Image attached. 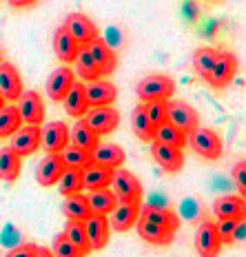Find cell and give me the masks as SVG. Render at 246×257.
Segmentation results:
<instances>
[{
  "instance_id": "cell-1",
  "label": "cell",
  "mask_w": 246,
  "mask_h": 257,
  "mask_svg": "<svg viewBox=\"0 0 246 257\" xmlns=\"http://www.w3.org/2000/svg\"><path fill=\"white\" fill-rule=\"evenodd\" d=\"M175 93V80L167 73H149L136 84V95L140 102L151 100H171Z\"/></svg>"
},
{
  "instance_id": "cell-2",
  "label": "cell",
  "mask_w": 246,
  "mask_h": 257,
  "mask_svg": "<svg viewBox=\"0 0 246 257\" xmlns=\"http://www.w3.org/2000/svg\"><path fill=\"white\" fill-rule=\"evenodd\" d=\"M109 189L115 195V202H142V184L129 169H113Z\"/></svg>"
},
{
  "instance_id": "cell-3",
  "label": "cell",
  "mask_w": 246,
  "mask_h": 257,
  "mask_svg": "<svg viewBox=\"0 0 246 257\" xmlns=\"http://www.w3.org/2000/svg\"><path fill=\"white\" fill-rule=\"evenodd\" d=\"M186 142L191 149L204 160H217L222 155V138L217 136L213 128L206 126H195L191 133H186Z\"/></svg>"
},
{
  "instance_id": "cell-4",
  "label": "cell",
  "mask_w": 246,
  "mask_h": 257,
  "mask_svg": "<svg viewBox=\"0 0 246 257\" xmlns=\"http://www.w3.org/2000/svg\"><path fill=\"white\" fill-rule=\"evenodd\" d=\"M237 56L231 51H217L215 60H213L211 69H208L206 73V82L211 84L213 89H224L228 82L235 78V73H237Z\"/></svg>"
},
{
  "instance_id": "cell-5",
  "label": "cell",
  "mask_w": 246,
  "mask_h": 257,
  "mask_svg": "<svg viewBox=\"0 0 246 257\" xmlns=\"http://www.w3.org/2000/svg\"><path fill=\"white\" fill-rule=\"evenodd\" d=\"M82 120L98 133L100 138L102 136H109L113 133L117 124H120V111L111 104H104V106H89L87 113L82 115Z\"/></svg>"
},
{
  "instance_id": "cell-6",
  "label": "cell",
  "mask_w": 246,
  "mask_h": 257,
  "mask_svg": "<svg viewBox=\"0 0 246 257\" xmlns=\"http://www.w3.org/2000/svg\"><path fill=\"white\" fill-rule=\"evenodd\" d=\"M167 120L173 126H178L182 133H191L195 126H200L197 111L184 100H169L167 102Z\"/></svg>"
},
{
  "instance_id": "cell-7",
  "label": "cell",
  "mask_w": 246,
  "mask_h": 257,
  "mask_svg": "<svg viewBox=\"0 0 246 257\" xmlns=\"http://www.w3.org/2000/svg\"><path fill=\"white\" fill-rule=\"evenodd\" d=\"M18 113L23 117L25 124H42L45 122V102H42V95L38 91L29 89V91H23L18 95Z\"/></svg>"
},
{
  "instance_id": "cell-8",
  "label": "cell",
  "mask_w": 246,
  "mask_h": 257,
  "mask_svg": "<svg viewBox=\"0 0 246 257\" xmlns=\"http://www.w3.org/2000/svg\"><path fill=\"white\" fill-rule=\"evenodd\" d=\"M9 138H12L9 147L20 158H29V155H34L40 149V126L38 124H25V126L16 128Z\"/></svg>"
},
{
  "instance_id": "cell-9",
  "label": "cell",
  "mask_w": 246,
  "mask_h": 257,
  "mask_svg": "<svg viewBox=\"0 0 246 257\" xmlns=\"http://www.w3.org/2000/svg\"><path fill=\"white\" fill-rule=\"evenodd\" d=\"M140 202H115L113 211L106 215L109 219V226L115 233H125L131 226H136L138 217H140Z\"/></svg>"
},
{
  "instance_id": "cell-10",
  "label": "cell",
  "mask_w": 246,
  "mask_h": 257,
  "mask_svg": "<svg viewBox=\"0 0 246 257\" xmlns=\"http://www.w3.org/2000/svg\"><path fill=\"white\" fill-rule=\"evenodd\" d=\"M222 248V239L215 231V222L204 219L195 231V250L200 257H217Z\"/></svg>"
},
{
  "instance_id": "cell-11",
  "label": "cell",
  "mask_w": 246,
  "mask_h": 257,
  "mask_svg": "<svg viewBox=\"0 0 246 257\" xmlns=\"http://www.w3.org/2000/svg\"><path fill=\"white\" fill-rule=\"evenodd\" d=\"M40 144L47 153H60L69 144V126L62 120L47 122L40 126Z\"/></svg>"
},
{
  "instance_id": "cell-12",
  "label": "cell",
  "mask_w": 246,
  "mask_h": 257,
  "mask_svg": "<svg viewBox=\"0 0 246 257\" xmlns=\"http://www.w3.org/2000/svg\"><path fill=\"white\" fill-rule=\"evenodd\" d=\"M62 27H65L69 34L73 36V40H76L80 47H84L87 42H91L93 38H98V36H100V34H98V27H95L93 20H91L89 16L80 14V12L69 14Z\"/></svg>"
},
{
  "instance_id": "cell-13",
  "label": "cell",
  "mask_w": 246,
  "mask_h": 257,
  "mask_svg": "<svg viewBox=\"0 0 246 257\" xmlns=\"http://www.w3.org/2000/svg\"><path fill=\"white\" fill-rule=\"evenodd\" d=\"M151 155L158 162V167H162L167 173H178L184 167V153L180 147H173V144L151 140Z\"/></svg>"
},
{
  "instance_id": "cell-14",
  "label": "cell",
  "mask_w": 246,
  "mask_h": 257,
  "mask_svg": "<svg viewBox=\"0 0 246 257\" xmlns=\"http://www.w3.org/2000/svg\"><path fill=\"white\" fill-rule=\"evenodd\" d=\"M76 82V73H73L71 67H58L53 69L47 78V84H45V91L49 95V100L53 102H62V98L67 95V91L71 89V84Z\"/></svg>"
},
{
  "instance_id": "cell-15",
  "label": "cell",
  "mask_w": 246,
  "mask_h": 257,
  "mask_svg": "<svg viewBox=\"0 0 246 257\" xmlns=\"http://www.w3.org/2000/svg\"><path fill=\"white\" fill-rule=\"evenodd\" d=\"M84 47H87V51L91 53L93 62L98 64V69H100V73H102V76H111V73L115 71L117 56H115V51L111 49V45L106 40H102L98 36V38H93L91 42H87Z\"/></svg>"
},
{
  "instance_id": "cell-16",
  "label": "cell",
  "mask_w": 246,
  "mask_h": 257,
  "mask_svg": "<svg viewBox=\"0 0 246 257\" xmlns=\"http://www.w3.org/2000/svg\"><path fill=\"white\" fill-rule=\"evenodd\" d=\"M82 222H84V233H87L91 250L104 248L106 242H109V235H111V226H109L106 215H95V213H91Z\"/></svg>"
},
{
  "instance_id": "cell-17",
  "label": "cell",
  "mask_w": 246,
  "mask_h": 257,
  "mask_svg": "<svg viewBox=\"0 0 246 257\" xmlns=\"http://www.w3.org/2000/svg\"><path fill=\"white\" fill-rule=\"evenodd\" d=\"M84 93H87L89 106H104V104H113L117 98V87L109 80H89L84 82Z\"/></svg>"
},
{
  "instance_id": "cell-18",
  "label": "cell",
  "mask_w": 246,
  "mask_h": 257,
  "mask_svg": "<svg viewBox=\"0 0 246 257\" xmlns=\"http://www.w3.org/2000/svg\"><path fill=\"white\" fill-rule=\"evenodd\" d=\"M62 171H65V162H62L60 153H47L38 162L36 182H38L40 186H53L58 182V178H60Z\"/></svg>"
},
{
  "instance_id": "cell-19",
  "label": "cell",
  "mask_w": 246,
  "mask_h": 257,
  "mask_svg": "<svg viewBox=\"0 0 246 257\" xmlns=\"http://www.w3.org/2000/svg\"><path fill=\"white\" fill-rule=\"evenodd\" d=\"M23 78L20 71L12 62H0V93L5 100H18V95L23 93Z\"/></svg>"
},
{
  "instance_id": "cell-20",
  "label": "cell",
  "mask_w": 246,
  "mask_h": 257,
  "mask_svg": "<svg viewBox=\"0 0 246 257\" xmlns=\"http://www.w3.org/2000/svg\"><path fill=\"white\" fill-rule=\"evenodd\" d=\"M136 226H138V235L147 244H153V246H169L175 237V231H169V228L160 226L156 222H149V219H142V217H138Z\"/></svg>"
},
{
  "instance_id": "cell-21",
  "label": "cell",
  "mask_w": 246,
  "mask_h": 257,
  "mask_svg": "<svg viewBox=\"0 0 246 257\" xmlns=\"http://www.w3.org/2000/svg\"><path fill=\"white\" fill-rule=\"evenodd\" d=\"M69 144H73V147L84 149V151L91 153L100 144V136L82 120V117H78L76 124L69 128Z\"/></svg>"
},
{
  "instance_id": "cell-22",
  "label": "cell",
  "mask_w": 246,
  "mask_h": 257,
  "mask_svg": "<svg viewBox=\"0 0 246 257\" xmlns=\"http://www.w3.org/2000/svg\"><path fill=\"white\" fill-rule=\"evenodd\" d=\"M213 213L217 219L231 217V219H244L246 215V204L244 195H222L213 202Z\"/></svg>"
},
{
  "instance_id": "cell-23",
  "label": "cell",
  "mask_w": 246,
  "mask_h": 257,
  "mask_svg": "<svg viewBox=\"0 0 246 257\" xmlns=\"http://www.w3.org/2000/svg\"><path fill=\"white\" fill-rule=\"evenodd\" d=\"M78 49H80V45L73 40V36L69 34L65 27H58L56 34H53V53L58 56V60L65 64H71L78 56Z\"/></svg>"
},
{
  "instance_id": "cell-24",
  "label": "cell",
  "mask_w": 246,
  "mask_h": 257,
  "mask_svg": "<svg viewBox=\"0 0 246 257\" xmlns=\"http://www.w3.org/2000/svg\"><path fill=\"white\" fill-rule=\"evenodd\" d=\"M140 217L149 219V222H156V224H160V226L169 228V231H178V226H180L178 213H173L169 206H162V204L140 206Z\"/></svg>"
},
{
  "instance_id": "cell-25",
  "label": "cell",
  "mask_w": 246,
  "mask_h": 257,
  "mask_svg": "<svg viewBox=\"0 0 246 257\" xmlns=\"http://www.w3.org/2000/svg\"><path fill=\"white\" fill-rule=\"evenodd\" d=\"M62 104H65V111L67 115L71 117H82L84 113H87L89 109V100H87V93H84V82H73L71 89L67 91V95L62 98Z\"/></svg>"
},
{
  "instance_id": "cell-26",
  "label": "cell",
  "mask_w": 246,
  "mask_h": 257,
  "mask_svg": "<svg viewBox=\"0 0 246 257\" xmlns=\"http://www.w3.org/2000/svg\"><path fill=\"white\" fill-rule=\"evenodd\" d=\"M91 158H93L95 164H102L106 169H117L125 164L127 155L120 144H98V147L91 151Z\"/></svg>"
},
{
  "instance_id": "cell-27",
  "label": "cell",
  "mask_w": 246,
  "mask_h": 257,
  "mask_svg": "<svg viewBox=\"0 0 246 257\" xmlns=\"http://www.w3.org/2000/svg\"><path fill=\"white\" fill-rule=\"evenodd\" d=\"M23 167V158L14 151L12 147L0 149V180L3 182H16Z\"/></svg>"
},
{
  "instance_id": "cell-28",
  "label": "cell",
  "mask_w": 246,
  "mask_h": 257,
  "mask_svg": "<svg viewBox=\"0 0 246 257\" xmlns=\"http://www.w3.org/2000/svg\"><path fill=\"white\" fill-rule=\"evenodd\" d=\"M111 173H113V169H106V167H102V164L91 162L89 167L82 169V184H84V189L93 191V189H104V186H109Z\"/></svg>"
},
{
  "instance_id": "cell-29",
  "label": "cell",
  "mask_w": 246,
  "mask_h": 257,
  "mask_svg": "<svg viewBox=\"0 0 246 257\" xmlns=\"http://www.w3.org/2000/svg\"><path fill=\"white\" fill-rule=\"evenodd\" d=\"M87 202H89L91 213H95V215H109L115 206V195L111 193L109 186H104V189H93V191H89Z\"/></svg>"
},
{
  "instance_id": "cell-30",
  "label": "cell",
  "mask_w": 246,
  "mask_h": 257,
  "mask_svg": "<svg viewBox=\"0 0 246 257\" xmlns=\"http://www.w3.org/2000/svg\"><path fill=\"white\" fill-rule=\"evenodd\" d=\"M62 215H65L67 219H87L91 215L87 195H82V193L65 195V202H62Z\"/></svg>"
},
{
  "instance_id": "cell-31",
  "label": "cell",
  "mask_w": 246,
  "mask_h": 257,
  "mask_svg": "<svg viewBox=\"0 0 246 257\" xmlns=\"http://www.w3.org/2000/svg\"><path fill=\"white\" fill-rule=\"evenodd\" d=\"M131 126H133V133H136L138 138H140L142 142H151L153 136H156V126L151 124V120H149L147 111H144V104L140 102L133 109V115H131Z\"/></svg>"
},
{
  "instance_id": "cell-32",
  "label": "cell",
  "mask_w": 246,
  "mask_h": 257,
  "mask_svg": "<svg viewBox=\"0 0 246 257\" xmlns=\"http://www.w3.org/2000/svg\"><path fill=\"white\" fill-rule=\"evenodd\" d=\"M73 64H76V71H73V73H78L84 82L102 78V73H100L98 64L93 62L91 53L87 51V47H80V49H78V56H76V60H73Z\"/></svg>"
},
{
  "instance_id": "cell-33",
  "label": "cell",
  "mask_w": 246,
  "mask_h": 257,
  "mask_svg": "<svg viewBox=\"0 0 246 257\" xmlns=\"http://www.w3.org/2000/svg\"><path fill=\"white\" fill-rule=\"evenodd\" d=\"M56 186L60 189L62 195H71V193H82L84 184H82V169H71L65 167V171L60 173Z\"/></svg>"
},
{
  "instance_id": "cell-34",
  "label": "cell",
  "mask_w": 246,
  "mask_h": 257,
  "mask_svg": "<svg viewBox=\"0 0 246 257\" xmlns=\"http://www.w3.org/2000/svg\"><path fill=\"white\" fill-rule=\"evenodd\" d=\"M62 235L71 242L73 246H78L80 250H82L84 255L91 253V246H89V239H87V233H84V222L82 219H69L65 231H62Z\"/></svg>"
},
{
  "instance_id": "cell-35",
  "label": "cell",
  "mask_w": 246,
  "mask_h": 257,
  "mask_svg": "<svg viewBox=\"0 0 246 257\" xmlns=\"http://www.w3.org/2000/svg\"><path fill=\"white\" fill-rule=\"evenodd\" d=\"M153 140L158 142H164V144H173V147H184L186 144V133H182L178 126H173L171 122H162V124L156 126V136H153Z\"/></svg>"
},
{
  "instance_id": "cell-36",
  "label": "cell",
  "mask_w": 246,
  "mask_h": 257,
  "mask_svg": "<svg viewBox=\"0 0 246 257\" xmlns=\"http://www.w3.org/2000/svg\"><path fill=\"white\" fill-rule=\"evenodd\" d=\"M60 158H62V162H65V167H71V169H84L93 162V158H91L89 151L73 147V144H67V147L62 149Z\"/></svg>"
},
{
  "instance_id": "cell-37",
  "label": "cell",
  "mask_w": 246,
  "mask_h": 257,
  "mask_svg": "<svg viewBox=\"0 0 246 257\" xmlns=\"http://www.w3.org/2000/svg\"><path fill=\"white\" fill-rule=\"evenodd\" d=\"M23 126V117L18 113V106H7L0 109V138H9L16 128Z\"/></svg>"
},
{
  "instance_id": "cell-38",
  "label": "cell",
  "mask_w": 246,
  "mask_h": 257,
  "mask_svg": "<svg viewBox=\"0 0 246 257\" xmlns=\"http://www.w3.org/2000/svg\"><path fill=\"white\" fill-rule=\"evenodd\" d=\"M215 56H217V49H213V47H200V49L193 53V69L200 78H206Z\"/></svg>"
},
{
  "instance_id": "cell-39",
  "label": "cell",
  "mask_w": 246,
  "mask_h": 257,
  "mask_svg": "<svg viewBox=\"0 0 246 257\" xmlns=\"http://www.w3.org/2000/svg\"><path fill=\"white\" fill-rule=\"evenodd\" d=\"M51 253H53V257H87V255L82 253V250L78 248V246H73L71 242H69V239H67L62 233L53 237Z\"/></svg>"
},
{
  "instance_id": "cell-40",
  "label": "cell",
  "mask_w": 246,
  "mask_h": 257,
  "mask_svg": "<svg viewBox=\"0 0 246 257\" xmlns=\"http://www.w3.org/2000/svg\"><path fill=\"white\" fill-rule=\"evenodd\" d=\"M167 102L169 100H151V102H142L144 111H147V115H149V120H151L153 126L167 122Z\"/></svg>"
},
{
  "instance_id": "cell-41",
  "label": "cell",
  "mask_w": 246,
  "mask_h": 257,
  "mask_svg": "<svg viewBox=\"0 0 246 257\" xmlns=\"http://www.w3.org/2000/svg\"><path fill=\"white\" fill-rule=\"evenodd\" d=\"M235 224H237V219H231V217H224L220 222H215V231L220 235L222 244H231V233H233Z\"/></svg>"
},
{
  "instance_id": "cell-42",
  "label": "cell",
  "mask_w": 246,
  "mask_h": 257,
  "mask_svg": "<svg viewBox=\"0 0 246 257\" xmlns=\"http://www.w3.org/2000/svg\"><path fill=\"white\" fill-rule=\"evenodd\" d=\"M233 180L239 189V195H244V191H246V162L244 160H239L233 167Z\"/></svg>"
},
{
  "instance_id": "cell-43",
  "label": "cell",
  "mask_w": 246,
  "mask_h": 257,
  "mask_svg": "<svg viewBox=\"0 0 246 257\" xmlns=\"http://www.w3.org/2000/svg\"><path fill=\"white\" fill-rule=\"evenodd\" d=\"M36 248H38L36 244H20V246H16V248L9 250L7 257H34Z\"/></svg>"
},
{
  "instance_id": "cell-44",
  "label": "cell",
  "mask_w": 246,
  "mask_h": 257,
  "mask_svg": "<svg viewBox=\"0 0 246 257\" xmlns=\"http://www.w3.org/2000/svg\"><path fill=\"white\" fill-rule=\"evenodd\" d=\"M244 237H246V224H244V219H237V224H235V228H233V233H231V242H244Z\"/></svg>"
},
{
  "instance_id": "cell-45",
  "label": "cell",
  "mask_w": 246,
  "mask_h": 257,
  "mask_svg": "<svg viewBox=\"0 0 246 257\" xmlns=\"http://www.w3.org/2000/svg\"><path fill=\"white\" fill-rule=\"evenodd\" d=\"M12 7H16V9H23V7H31L34 3H38V0H7Z\"/></svg>"
},
{
  "instance_id": "cell-46",
  "label": "cell",
  "mask_w": 246,
  "mask_h": 257,
  "mask_svg": "<svg viewBox=\"0 0 246 257\" xmlns=\"http://www.w3.org/2000/svg\"><path fill=\"white\" fill-rule=\"evenodd\" d=\"M34 257H53V253L49 248H45V246H42V248L38 246V248H36V253H34Z\"/></svg>"
},
{
  "instance_id": "cell-47",
  "label": "cell",
  "mask_w": 246,
  "mask_h": 257,
  "mask_svg": "<svg viewBox=\"0 0 246 257\" xmlns=\"http://www.w3.org/2000/svg\"><path fill=\"white\" fill-rule=\"evenodd\" d=\"M5 104H7V100H5V98H3V93H0V109H3Z\"/></svg>"
},
{
  "instance_id": "cell-48",
  "label": "cell",
  "mask_w": 246,
  "mask_h": 257,
  "mask_svg": "<svg viewBox=\"0 0 246 257\" xmlns=\"http://www.w3.org/2000/svg\"><path fill=\"white\" fill-rule=\"evenodd\" d=\"M0 62H3V51H0Z\"/></svg>"
}]
</instances>
